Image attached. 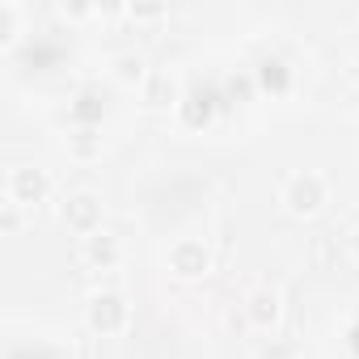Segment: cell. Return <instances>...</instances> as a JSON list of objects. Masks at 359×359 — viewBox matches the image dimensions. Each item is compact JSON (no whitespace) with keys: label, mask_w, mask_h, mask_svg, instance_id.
Listing matches in <instances>:
<instances>
[{"label":"cell","mask_w":359,"mask_h":359,"mask_svg":"<svg viewBox=\"0 0 359 359\" xmlns=\"http://www.w3.org/2000/svg\"><path fill=\"white\" fill-rule=\"evenodd\" d=\"M85 321H89V330H97V334H123L127 321H131V313H127L123 296H114V292H93L89 304H85Z\"/></svg>","instance_id":"277c9868"},{"label":"cell","mask_w":359,"mask_h":359,"mask_svg":"<svg viewBox=\"0 0 359 359\" xmlns=\"http://www.w3.org/2000/svg\"><path fill=\"white\" fill-rule=\"evenodd\" d=\"M127 13H131V18H140V22H152V18H161L165 9H161V5H131Z\"/></svg>","instance_id":"4fadbf2b"},{"label":"cell","mask_w":359,"mask_h":359,"mask_svg":"<svg viewBox=\"0 0 359 359\" xmlns=\"http://www.w3.org/2000/svg\"><path fill=\"white\" fill-rule=\"evenodd\" d=\"M81 258H85L89 266H97V271H110V266L123 258L118 237H110L106 229H97V233H89V237H81Z\"/></svg>","instance_id":"8992f818"},{"label":"cell","mask_w":359,"mask_h":359,"mask_svg":"<svg viewBox=\"0 0 359 359\" xmlns=\"http://www.w3.org/2000/svg\"><path fill=\"white\" fill-rule=\"evenodd\" d=\"M60 220H64L72 233L89 237V233L102 229V199H97L93 191H72V195H64V203H60Z\"/></svg>","instance_id":"3957f363"},{"label":"cell","mask_w":359,"mask_h":359,"mask_svg":"<svg viewBox=\"0 0 359 359\" xmlns=\"http://www.w3.org/2000/svg\"><path fill=\"white\" fill-rule=\"evenodd\" d=\"M18 224H22V208H18V203H9V199H5V229H9V233H13V229H18Z\"/></svg>","instance_id":"5bb4252c"},{"label":"cell","mask_w":359,"mask_h":359,"mask_svg":"<svg viewBox=\"0 0 359 359\" xmlns=\"http://www.w3.org/2000/svg\"><path fill=\"white\" fill-rule=\"evenodd\" d=\"M18 18H22V9L13 5V0H0V43H13L18 39Z\"/></svg>","instance_id":"8fae6325"},{"label":"cell","mask_w":359,"mask_h":359,"mask_svg":"<svg viewBox=\"0 0 359 359\" xmlns=\"http://www.w3.org/2000/svg\"><path fill=\"white\" fill-rule=\"evenodd\" d=\"M51 191H55L51 173L39 169V165H18V169H9V177H5V199L18 203V208H39V203L51 199Z\"/></svg>","instance_id":"6da1fadb"},{"label":"cell","mask_w":359,"mask_h":359,"mask_svg":"<svg viewBox=\"0 0 359 359\" xmlns=\"http://www.w3.org/2000/svg\"><path fill=\"white\" fill-rule=\"evenodd\" d=\"M271 81H275V89H283V85H287V76H283V64H279V60H266V64H262V85H271Z\"/></svg>","instance_id":"7c38bea8"},{"label":"cell","mask_w":359,"mask_h":359,"mask_svg":"<svg viewBox=\"0 0 359 359\" xmlns=\"http://www.w3.org/2000/svg\"><path fill=\"white\" fill-rule=\"evenodd\" d=\"M351 250H355V262H359V233H355V241H351Z\"/></svg>","instance_id":"2e32d148"},{"label":"cell","mask_w":359,"mask_h":359,"mask_svg":"<svg viewBox=\"0 0 359 359\" xmlns=\"http://www.w3.org/2000/svg\"><path fill=\"white\" fill-rule=\"evenodd\" d=\"M169 266H173V275H182V279H191V275H203L208 266H212V254H208V245L203 241H177L173 250H169Z\"/></svg>","instance_id":"5b68a950"},{"label":"cell","mask_w":359,"mask_h":359,"mask_svg":"<svg viewBox=\"0 0 359 359\" xmlns=\"http://www.w3.org/2000/svg\"><path fill=\"white\" fill-rule=\"evenodd\" d=\"M245 313H250V321H254L258 330H271V325L279 321V292H271V287H258V292H250V300H245Z\"/></svg>","instance_id":"ba28073f"},{"label":"cell","mask_w":359,"mask_h":359,"mask_svg":"<svg viewBox=\"0 0 359 359\" xmlns=\"http://www.w3.org/2000/svg\"><path fill=\"white\" fill-rule=\"evenodd\" d=\"M9 359H47V355H34V351H30V346H18V351H13V355H9Z\"/></svg>","instance_id":"9a60e30c"},{"label":"cell","mask_w":359,"mask_h":359,"mask_svg":"<svg viewBox=\"0 0 359 359\" xmlns=\"http://www.w3.org/2000/svg\"><path fill=\"white\" fill-rule=\"evenodd\" d=\"M64 148H68L72 161H93V156L102 152V135H97V127H76Z\"/></svg>","instance_id":"9c48e42d"},{"label":"cell","mask_w":359,"mask_h":359,"mask_svg":"<svg viewBox=\"0 0 359 359\" xmlns=\"http://www.w3.org/2000/svg\"><path fill=\"white\" fill-rule=\"evenodd\" d=\"M148 64H144V55H135V51H123V55H114V76L123 81V85H144L148 81Z\"/></svg>","instance_id":"30bf717a"},{"label":"cell","mask_w":359,"mask_h":359,"mask_svg":"<svg viewBox=\"0 0 359 359\" xmlns=\"http://www.w3.org/2000/svg\"><path fill=\"white\" fill-rule=\"evenodd\" d=\"M279 199H283V208L292 216H313L325 203V177L313 173V169H300V173H292L287 182H283V195Z\"/></svg>","instance_id":"7a4b0ae2"},{"label":"cell","mask_w":359,"mask_h":359,"mask_svg":"<svg viewBox=\"0 0 359 359\" xmlns=\"http://www.w3.org/2000/svg\"><path fill=\"white\" fill-rule=\"evenodd\" d=\"M140 97H144V106H173L177 102V81L165 68H152L148 81L140 85Z\"/></svg>","instance_id":"52a82bcc"}]
</instances>
